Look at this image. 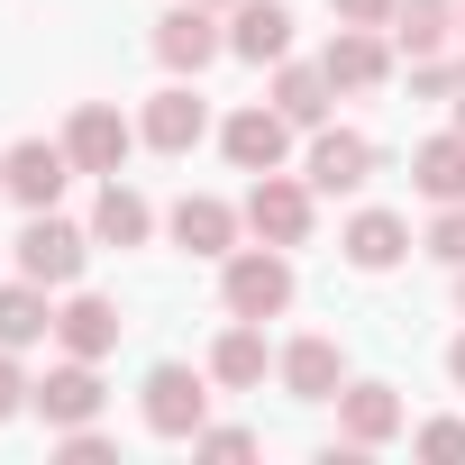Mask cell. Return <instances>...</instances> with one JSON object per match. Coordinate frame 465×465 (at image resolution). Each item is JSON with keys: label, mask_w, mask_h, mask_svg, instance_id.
<instances>
[{"label": "cell", "mask_w": 465, "mask_h": 465, "mask_svg": "<svg viewBox=\"0 0 465 465\" xmlns=\"http://www.w3.org/2000/svg\"><path fill=\"white\" fill-rule=\"evenodd\" d=\"M219 302H228V320H283L292 311V247H228V265H219Z\"/></svg>", "instance_id": "cell-1"}, {"label": "cell", "mask_w": 465, "mask_h": 465, "mask_svg": "<svg viewBox=\"0 0 465 465\" xmlns=\"http://www.w3.org/2000/svg\"><path fill=\"white\" fill-rule=\"evenodd\" d=\"M10 256H19V274H28V283L64 292V283H83V256H92V228H74V219H55V210H28V228L10 238Z\"/></svg>", "instance_id": "cell-2"}, {"label": "cell", "mask_w": 465, "mask_h": 465, "mask_svg": "<svg viewBox=\"0 0 465 465\" xmlns=\"http://www.w3.org/2000/svg\"><path fill=\"white\" fill-rule=\"evenodd\" d=\"M311 219H320L311 173H256V183H247V228H256L265 247H302Z\"/></svg>", "instance_id": "cell-3"}, {"label": "cell", "mask_w": 465, "mask_h": 465, "mask_svg": "<svg viewBox=\"0 0 465 465\" xmlns=\"http://www.w3.org/2000/svg\"><path fill=\"white\" fill-rule=\"evenodd\" d=\"M137 411H146L155 438H201V429H210V383H201L192 365H146Z\"/></svg>", "instance_id": "cell-4"}, {"label": "cell", "mask_w": 465, "mask_h": 465, "mask_svg": "<svg viewBox=\"0 0 465 465\" xmlns=\"http://www.w3.org/2000/svg\"><path fill=\"white\" fill-rule=\"evenodd\" d=\"M64 183H74L64 137H19V146H0V192H10L19 210H55Z\"/></svg>", "instance_id": "cell-5"}, {"label": "cell", "mask_w": 465, "mask_h": 465, "mask_svg": "<svg viewBox=\"0 0 465 465\" xmlns=\"http://www.w3.org/2000/svg\"><path fill=\"white\" fill-rule=\"evenodd\" d=\"M219 55H228V28H219L210 0H183V10L155 19V64H164V74H201V64H219Z\"/></svg>", "instance_id": "cell-6"}, {"label": "cell", "mask_w": 465, "mask_h": 465, "mask_svg": "<svg viewBox=\"0 0 465 465\" xmlns=\"http://www.w3.org/2000/svg\"><path fill=\"white\" fill-rule=\"evenodd\" d=\"M128 146H137V128H128L110 101H83V110L64 119V155H74V173H119Z\"/></svg>", "instance_id": "cell-7"}, {"label": "cell", "mask_w": 465, "mask_h": 465, "mask_svg": "<svg viewBox=\"0 0 465 465\" xmlns=\"http://www.w3.org/2000/svg\"><path fill=\"white\" fill-rule=\"evenodd\" d=\"M219 146H228V164L238 173H283V155H292V119L274 110V101H256V110H238L219 128Z\"/></svg>", "instance_id": "cell-8"}, {"label": "cell", "mask_w": 465, "mask_h": 465, "mask_svg": "<svg viewBox=\"0 0 465 465\" xmlns=\"http://www.w3.org/2000/svg\"><path fill=\"white\" fill-rule=\"evenodd\" d=\"M302 173H311V192H365V183H374V137H356V128H311Z\"/></svg>", "instance_id": "cell-9"}, {"label": "cell", "mask_w": 465, "mask_h": 465, "mask_svg": "<svg viewBox=\"0 0 465 465\" xmlns=\"http://www.w3.org/2000/svg\"><path fill=\"white\" fill-rule=\"evenodd\" d=\"M28 411H37L46 429H83V420H101V374H92V356L46 365V383L28 392Z\"/></svg>", "instance_id": "cell-10"}, {"label": "cell", "mask_w": 465, "mask_h": 465, "mask_svg": "<svg viewBox=\"0 0 465 465\" xmlns=\"http://www.w3.org/2000/svg\"><path fill=\"white\" fill-rule=\"evenodd\" d=\"M164 228H173L183 256H228V247H238V228H247V210H228L219 192H183Z\"/></svg>", "instance_id": "cell-11"}, {"label": "cell", "mask_w": 465, "mask_h": 465, "mask_svg": "<svg viewBox=\"0 0 465 465\" xmlns=\"http://www.w3.org/2000/svg\"><path fill=\"white\" fill-rule=\"evenodd\" d=\"M137 137H146L155 155H192V146L210 137V101H201V92H183V83H164V92L146 101V119H137Z\"/></svg>", "instance_id": "cell-12"}, {"label": "cell", "mask_w": 465, "mask_h": 465, "mask_svg": "<svg viewBox=\"0 0 465 465\" xmlns=\"http://www.w3.org/2000/svg\"><path fill=\"white\" fill-rule=\"evenodd\" d=\"M401 429H411V411H401L392 383H347V392H338V438H347V447H392Z\"/></svg>", "instance_id": "cell-13"}, {"label": "cell", "mask_w": 465, "mask_h": 465, "mask_svg": "<svg viewBox=\"0 0 465 465\" xmlns=\"http://www.w3.org/2000/svg\"><path fill=\"white\" fill-rule=\"evenodd\" d=\"M228 55L238 64H283L292 55V10L283 0H238L228 10Z\"/></svg>", "instance_id": "cell-14"}, {"label": "cell", "mask_w": 465, "mask_h": 465, "mask_svg": "<svg viewBox=\"0 0 465 465\" xmlns=\"http://www.w3.org/2000/svg\"><path fill=\"white\" fill-rule=\"evenodd\" d=\"M274 374H283L292 401H338V392H347V356H338V338H292V347L274 356Z\"/></svg>", "instance_id": "cell-15"}, {"label": "cell", "mask_w": 465, "mask_h": 465, "mask_svg": "<svg viewBox=\"0 0 465 465\" xmlns=\"http://www.w3.org/2000/svg\"><path fill=\"white\" fill-rule=\"evenodd\" d=\"M338 247H347L356 274H392V265L411 256V219H401V210H356V219L338 228Z\"/></svg>", "instance_id": "cell-16"}, {"label": "cell", "mask_w": 465, "mask_h": 465, "mask_svg": "<svg viewBox=\"0 0 465 465\" xmlns=\"http://www.w3.org/2000/svg\"><path fill=\"white\" fill-rule=\"evenodd\" d=\"M320 64H329L338 92H383V83H392V46H383V28H338Z\"/></svg>", "instance_id": "cell-17"}, {"label": "cell", "mask_w": 465, "mask_h": 465, "mask_svg": "<svg viewBox=\"0 0 465 465\" xmlns=\"http://www.w3.org/2000/svg\"><path fill=\"white\" fill-rule=\"evenodd\" d=\"M155 238V201L137 192V183H101V210H92V247H146Z\"/></svg>", "instance_id": "cell-18"}, {"label": "cell", "mask_w": 465, "mask_h": 465, "mask_svg": "<svg viewBox=\"0 0 465 465\" xmlns=\"http://www.w3.org/2000/svg\"><path fill=\"white\" fill-rule=\"evenodd\" d=\"M55 347H64V356H92V365H101V356L119 347V302H101V292H74V302L55 311Z\"/></svg>", "instance_id": "cell-19"}, {"label": "cell", "mask_w": 465, "mask_h": 465, "mask_svg": "<svg viewBox=\"0 0 465 465\" xmlns=\"http://www.w3.org/2000/svg\"><path fill=\"white\" fill-rule=\"evenodd\" d=\"M265 365H274V347H265V320H238L219 347H210V383H228V392H256L265 383Z\"/></svg>", "instance_id": "cell-20"}, {"label": "cell", "mask_w": 465, "mask_h": 465, "mask_svg": "<svg viewBox=\"0 0 465 465\" xmlns=\"http://www.w3.org/2000/svg\"><path fill=\"white\" fill-rule=\"evenodd\" d=\"M329 101H338L329 64H292V55H283V74H274V110H283L292 128H329Z\"/></svg>", "instance_id": "cell-21"}, {"label": "cell", "mask_w": 465, "mask_h": 465, "mask_svg": "<svg viewBox=\"0 0 465 465\" xmlns=\"http://www.w3.org/2000/svg\"><path fill=\"white\" fill-rule=\"evenodd\" d=\"M411 183H420V201H465V128L420 137L411 146Z\"/></svg>", "instance_id": "cell-22"}, {"label": "cell", "mask_w": 465, "mask_h": 465, "mask_svg": "<svg viewBox=\"0 0 465 465\" xmlns=\"http://www.w3.org/2000/svg\"><path fill=\"white\" fill-rule=\"evenodd\" d=\"M37 338H55V302H46V283H0V347H37Z\"/></svg>", "instance_id": "cell-23"}, {"label": "cell", "mask_w": 465, "mask_h": 465, "mask_svg": "<svg viewBox=\"0 0 465 465\" xmlns=\"http://www.w3.org/2000/svg\"><path fill=\"white\" fill-rule=\"evenodd\" d=\"M392 37H401L411 55H438V46L456 37V0H401V10H392Z\"/></svg>", "instance_id": "cell-24"}, {"label": "cell", "mask_w": 465, "mask_h": 465, "mask_svg": "<svg viewBox=\"0 0 465 465\" xmlns=\"http://www.w3.org/2000/svg\"><path fill=\"white\" fill-rule=\"evenodd\" d=\"M411 92H420V101L465 92V55H411Z\"/></svg>", "instance_id": "cell-25"}, {"label": "cell", "mask_w": 465, "mask_h": 465, "mask_svg": "<svg viewBox=\"0 0 465 465\" xmlns=\"http://www.w3.org/2000/svg\"><path fill=\"white\" fill-rule=\"evenodd\" d=\"M438 265H465V201H438V219H429V238H420Z\"/></svg>", "instance_id": "cell-26"}, {"label": "cell", "mask_w": 465, "mask_h": 465, "mask_svg": "<svg viewBox=\"0 0 465 465\" xmlns=\"http://www.w3.org/2000/svg\"><path fill=\"white\" fill-rule=\"evenodd\" d=\"M411 447H420V456H438V465H456V456H465V420H429Z\"/></svg>", "instance_id": "cell-27"}, {"label": "cell", "mask_w": 465, "mask_h": 465, "mask_svg": "<svg viewBox=\"0 0 465 465\" xmlns=\"http://www.w3.org/2000/svg\"><path fill=\"white\" fill-rule=\"evenodd\" d=\"M392 10H401V0H329L338 28H392Z\"/></svg>", "instance_id": "cell-28"}, {"label": "cell", "mask_w": 465, "mask_h": 465, "mask_svg": "<svg viewBox=\"0 0 465 465\" xmlns=\"http://www.w3.org/2000/svg\"><path fill=\"white\" fill-rule=\"evenodd\" d=\"M28 392H37V383L19 374V347H0V420H19V411H28Z\"/></svg>", "instance_id": "cell-29"}, {"label": "cell", "mask_w": 465, "mask_h": 465, "mask_svg": "<svg viewBox=\"0 0 465 465\" xmlns=\"http://www.w3.org/2000/svg\"><path fill=\"white\" fill-rule=\"evenodd\" d=\"M192 447H201V456H256V429H201Z\"/></svg>", "instance_id": "cell-30"}, {"label": "cell", "mask_w": 465, "mask_h": 465, "mask_svg": "<svg viewBox=\"0 0 465 465\" xmlns=\"http://www.w3.org/2000/svg\"><path fill=\"white\" fill-rule=\"evenodd\" d=\"M64 456H74V465H101V456H110V438L83 420V429H64Z\"/></svg>", "instance_id": "cell-31"}, {"label": "cell", "mask_w": 465, "mask_h": 465, "mask_svg": "<svg viewBox=\"0 0 465 465\" xmlns=\"http://www.w3.org/2000/svg\"><path fill=\"white\" fill-rule=\"evenodd\" d=\"M447 374H456V392H465V338H456V347H447Z\"/></svg>", "instance_id": "cell-32"}, {"label": "cell", "mask_w": 465, "mask_h": 465, "mask_svg": "<svg viewBox=\"0 0 465 465\" xmlns=\"http://www.w3.org/2000/svg\"><path fill=\"white\" fill-rule=\"evenodd\" d=\"M456 302H465V265H456Z\"/></svg>", "instance_id": "cell-33"}, {"label": "cell", "mask_w": 465, "mask_h": 465, "mask_svg": "<svg viewBox=\"0 0 465 465\" xmlns=\"http://www.w3.org/2000/svg\"><path fill=\"white\" fill-rule=\"evenodd\" d=\"M210 10H238V0H210Z\"/></svg>", "instance_id": "cell-34"}, {"label": "cell", "mask_w": 465, "mask_h": 465, "mask_svg": "<svg viewBox=\"0 0 465 465\" xmlns=\"http://www.w3.org/2000/svg\"><path fill=\"white\" fill-rule=\"evenodd\" d=\"M456 37H465V10H456Z\"/></svg>", "instance_id": "cell-35"}, {"label": "cell", "mask_w": 465, "mask_h": 465, "mask_svg": "<svg viewBox=\"0 0 465 465\" xmlns=\"http://www.w3.org/2000/svg\"><path fill=\"white\" fill-rule=\"evenodd\" d=\"M456 128H465V101H456Z\"/></svg>", "instance_id": "cell-36"}]
</instances>
